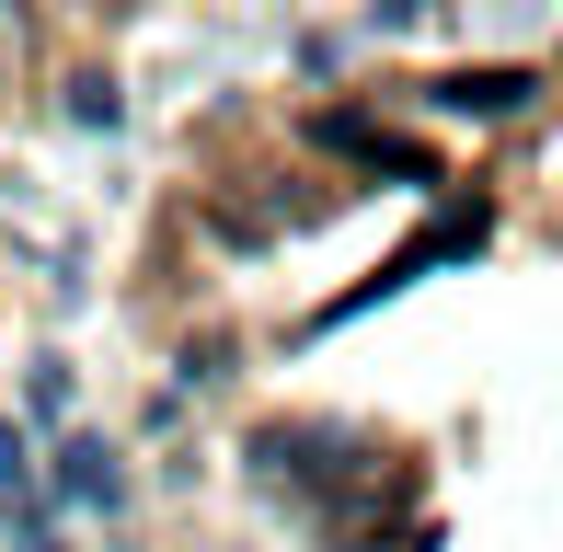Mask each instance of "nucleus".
Listing matches in <instances>:
<instances>
[{"label":"nucleus","instance_id":"1","mask_svg":"<svg viewBox=\"0 0 563 552\" xmlns=\"http://www.w3.org/2000/svg\"><path fill=\"white\" fill-rule=\"evenodd\" d=\"M58 461H69V472H58L69 507H115V449H104V438H69Z\"/></svg>","mask_w":563,"mask_h":552},{"label":"nucleus","instance_id":"2","mask_svg":"<svg viewBox=\"0 0 563 552\" xmlns=\"http://www.w3.org/2000/svg\"><path fill=\"white\" fill-rule=\"evenodd\" d=\"M518 92H529V69H472V81H438V104L449 115H506Z\"/></svg>","mask_w":563,"mask_h":552},{"label":"nucleus","instance_id":"3","mask_svg":"<svg viewBox=\"0 0 563 552\" xmlns=\"http://www.w3.org/2000/svg\"><path fill=\"white\" fill-rule=\"evenodd\" d=\"M35 484V449H23V426H0V495H23Z\"/></svg>","mask_w":563,"mask_h":552},{"label":"nucleus","instance_id":"4","mask_svg":"<svg viewBox=\"0 0 563 552\" xmlns=\"http://www.w3.org/2000/svg\"><path fill=\"white\" fill-rule=\"evenodd\" d=\"M69 115H81V128H115V81H69Z\"/></svg>","mask_w":563,"mask_h":552},{"label":"nucleus","instance_id":"5","mask_svg":"<svg viewBox=\"0 0 563 552\" xmlns=\"http://www.w3.org/2000/svg\"><path fill=\"white\" fill-rule=\"evenodd\" d=\"M12 552H58V541H46V530H23V541H12Z\"/></svg>","mask_w":563,"mask_h":552}]
</instances>
